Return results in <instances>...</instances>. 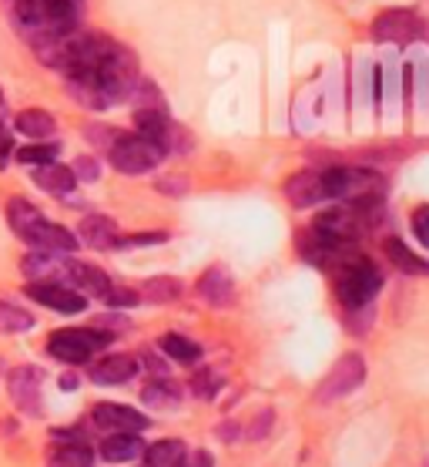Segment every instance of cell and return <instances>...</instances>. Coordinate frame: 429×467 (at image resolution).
<instances>
[{
    "mask_svg": "<svg viewBox=\"0 0 429 467\" xmlns=\"http://www.w3.org/2000/svg\"><path fill=\"white\" fill-rule=\"evenodd\" d=\"M7 223L17 235H21L24 243L34 245V249H41V253H61V255H74L77 249V235L71 229H64L57 223H47L44 213L37 205H31L27 199H11L7 202Z\"/></svg>",
    "mask_w": 429,
    "mask_h": 467,
    "instance_id": "cell-1",
    "label": "cell"
},
{
    "mask_svg": "<svg viewBox=\"0 0 429 467\" xmlns=\"http://www.w3.org/2000/svg\"><path fill=\"white\" fill-rule=\"evenodd\" d=\"M332 286H335V299L346 309H363L369 306L376 293L383 289V273L379 265L366 255H359L356 249L349 255H342L339 263L332 265Z\"/></svg>",
    "mask_w": 429,
    "mask_h": 467,
    "instance_id": "cell-2",
    "label": "cell"
},
{
    "mask_svg": "<svg viewBox=\"0 0 429 467\" xmlns=\"http://www.w3.org/2000/svg\"><path fill=\"white\" fill-rule=\"evenodd\" d=\"M111 333L107 329H57L51 340H47V353H51L54 360L67 363V367H77V363H87L91 357H95L97 350H105V347H111Z\"/></svg>",
    "mask_w": 429,
    "mask_h": 467,
    "instance_id": "cell-3",
    "label": "cell"
},
{
    "mask_svg": "<svg viewBox=\"0 0 429 467\" xmlns=\"http://www.w3.org/2000/svg\"><path fill=\"white\" fill-rule=\"evenodd\" d=\"M322 182L329 202H359L383 195V179L369 169H329L322 171Z\"/></svg>",
    "mask_w": 429,
    "mask_h": 467,
    "instance_id": "cell-4",
    "label": "cell"
},
{
    "mask_svg": "<svg viewBox=\"0 0 429 467\" xmlns=\"http://www.w3.org/2000/svg\"><path fill=\"white\" fill-rule=\"evenodd\" d=\"M107 159L121 175H145V171L158 169V161L165 159V151L158 149L155 141L141 139V135H115L107 145Z\"/></svg>",
    "mask_w": 429,
    "mask_h": 467,
    "instance_id": "cell-5",
    "label": "cell"
},
{
    "mask_svg": "<svg viewBox=\"0 0 429 467\" xmlns=\"http://www.w3.org/2000/svg\"><path fill=\"white\" fill-rule=\"evenodd\" d=\"M363 383H366V360H363L359 353H346L332 370L325 373V380L319 383V390H315V400H319V404L342 400V397H349L352 390H359Z\"/></svg>",
    "mask_w": 429,
    "mask_h": 467,
    "instance_id": "cell-6",
    "label": "cell"
},
{
    "mask_svg": "<svg viewBox=\"0 0 429 467\" xmlns=\"http://www.w3.org/2000/svg\"><path fill=\"white\" fill-rule=\"evenodd\" d=\"M373 37L383 44H413L423 37V21H419L416 11L389 7L373 21Z\"/></svg>",
    "mask_w": 429,
    "mask_h": 467,
    "instance_id": "cell-7",
    "label": "cell"
},
{
    "mask_svg": "<svg viewBox=\"0 0 429 467\" xmlns=\"http://www.w3.org/2000/svg\"><path fill=\"white\" fill-rule=\"evenodd\" d=\"M41 387L44 373L37 367H14L7 373V393H11L14 407L27 417H41Z\"/></svg>",
    "mask_w": 429,
    "mask_h": 467,
    "instance_id": "cell-8",
    "label": "cell"
},
{
    "mask_svg": "<svg viewBox=\"0 0 429 467\" xmlns=\"http://www.w3.org/2000/svg\"><path fill=\"white\" fill-rule=\"evenodd\" d=\"M61 283L77 289L81 296L107 299V293H111V279H107L105 269H97V265H91V263H81V259H67V255H64Z\"/></svg>",
    "mask_w": 429,
    "mask_h": 467,
    "instance_id": "cell-9",
    "label": "cell"
},
{
    "mask_svg": "<svg viewBox=\"0 0 429 467\" xmlns=\"http://www.w3.org/2000/svg\"><path fill=\"white\" fill-rule=\"evenodd\" d=\"M24 293L34 303H41V306L54 309V313H64V317H74V313H81L87 306V296H81L77 289L64 286V283H27Z\"/></svg>",
    "mask_w": 429,
    "mask_h": 467,
    "instance_id": "cell-10",
    "label": "cell"
},
{
    "mask_svg": "<svg viewBox=\"0 0 429 467\" xmlns=\"http://www.w3.org/2000/svg\"><path fill=\"white\" fill-rule=\"evenodd\" d=\"M91 420H95V427H105V431H131V434H138V431H145L148 427V417H141L135 410V407H125V404H111V400H101V404L91 407Z\"/></svg>",
    "mask_w": 429,
    "mask_h": 467,
    "instance_id": "cell-11",
    "label": "cell"
},
{
    "mask_svg": "<svg viewBox=\"0 0 429 467\" xmlns=\"http://www.w3.org/2000/svg\"><path fill=\"white\" fill-rule=\"evenodd\" d=\"M285 195H289V202L295 209H312L319 202H329L325 199V182H322V171H295L292 179L285 182Z\"/></svg>",
    "mask_w": 429,
    "mask_h": 467,
    "instance_id": "cell-12",
    "label": "cell"
},
{
    "mask_svg": "<svg viewBox=\"0 0 429 467\" xmlns=\"http://www.w3.org/2000/svg\"><path fill=\"white\" fill-rule=\"evenodd\" d=\"M138 370L135 357H128V353H111L105 360H95L87 367V377L95 383H125L131 380Z\"/></svg>",
    "mask_w": 429,
    "mask_h": 467,
    "instance_id": "cell-13",
    "label": "cell"
},
{
    "mask_svg": "<svg viewBox=\"0 0 429 467\" xmlns=\"http://www.w3.org/2000/svg\"><path fill=\"white\" fill-rule=\"evenodd\" d=\"M141 454H145V441L131 431H115L111 437L101 441V457L111 464H128V461H138Z\"/></svg>",
    "mask_w": 429,
    "mask_h": 467,
    "instance_id": "cell-14",
    "label": "cell"
},
{
    "mask_svg": "<svg viewBox=\"0 0 429 467\" xmlns=\"http://www.w3.org/2000/svg\"><path fill=\"white\" fill-rule=\"evenodd\" d=\"M81 243L91 245V249H115L121 243L117 223L107 219V215H87L81 223Z\"/></svg>",
    "mask_w": 429,
    "mask_h": 467,
    "instance_id": "cell-15",
    "label": "cell"
},
{
    "mask_svg": "<svg viewBox=\"0 0 429 467\" xmlns=\"http://www.w3.org/2000/svg\"><path fill=\"white\" fill-rule=\"evenodd\" d=\"M199 296L209 299L211 306H229L231 303V273L225 265H211L199 279Z\"/></svg>",
    "mask_w": 429,
    "mask_h": 467,
    "instance_id": "cell-16",
    "label": "cell"
},
{
    "mask_svg": "<svg viewBox=\"0 0 429 467\" xmlns=\"http://www.w3.org/2000/svg\"><path fill=\"white\" fill-rule=\"evenodd\" d=\"M34 185L44 192H54V195H67V192L77 185V175H74L67 165H54V161H44L34 169Z\"/></svg>",
    "mask_w": 429,
    "mask_h": 467,
    "instance_id": "cell-17",
    "label": "cell"
},
{
    "mask_svg": "<svg viewBox=\"0 0 429 467\" xmlns=\"http://www.w3.org/2000/svg\"><path fill=\"white\" fill-rule=\"evenodd\" d=\"M95 464V451L84 444V441H67L57 444L47 457V467H91Z\"/></svg>",
    "mask_w": 429,
    "mask_h": 467,
    "instance_id": "cell-18",
    "label": "cell"
},
{
    "mask_svg": "<svg viewBox=\"0 0 429 467\" xmlns=\"http://www.w3.org/2000/svg\"><path fill=\"white\" fill-rule=\"evenodd\" d=\"M383 253H386L389 263L396 265V269H403L406 276H426V273H429V263H426V259H419V255L409 253V249L403 243H399L396 235H389L386 243H383Z\"/></svg>",
    "mask_w": 429,
    "mask_h": 467,
    "instance_id": "cell-19",
    "label": "cell"
},
{
    "mask_svg": "<svg viewBox=\"0 0 429 467\" xmlns=\"http://www.w3.org/2000/svg\"><path fill=\"white\" fill-rule=\"evenodd\" d=\"M161 350H165L168 360L189 363V367L201 360V347L191 337H185V333H165L161 337Z\"/></svg>",
    "mask_w": 429,
    "mask_h": 467,
    "instance_id": "cell-20",
    "label": "cell"
},
{
    "mask_svg": "<svg viewBox=\"0 0 429 467\" xmlns=\"http://www.w3.org/2000/svg\"><path fill=\"white\" fill-rule=\"evenodd\" d=\"M14 128L21 135H27V139H47L54 131V115L51 111H41V108H27V111L14 118Z\"/></svg>",
    "mask_w": 429,
    "mask_h": 467,
    "instance_id": "cell-21",
    "label": "cell"
},
{
    "mask_svg": "<svg viewBox=\"0 0 429 467\" xmlns=\"http://www.w3.org/2000/svg\"><path fill=\"white\" fill-rule=\"evenodd\" d=\"M185 454V441H158L145 451V467H181Z\"/></svg>",
    "mask_w": 429,
    "mask_h": 467,
    "instance_id": "cell-22",
    "label": "cell"
},
{
    "mask_svg": "<svg viewBox=\"0 0 429 467\" xmlns=\"http://www.w3.org/2000/svg\"><path fill=\"white\" fill-rule=\"evenodd\" d=\"M141 400H145L148 407H175L181 400V387H179V383L165 380V377H158V380L145 383Z\"/></svg>",
    "mask_w": 429,
    "mask_h": 467,
    "instance_id": "cell-23",
    "label": "cell"
},
{
    "mask_svg": "<svg viewBox=\"0 0 429 467\" xmlns=\"http://www.w3.org/2000/svg\"><path fill=\"white\" fill-rule=\"evenodd\" d=\"M141 296L151 299V303H171V299L181 296V283L175 276H155L145 283Z\"/></svg>",
    "mask_w": 429,
    "mask_h": 467,
    "instance_id": "cell-24",
    "label": "cell"
},
{
    "mask_svg": "<svg viewBox=\"0 0 429 467\" xmlns=\"http://www.w3.org/2000/svg\"><path fill=\"white\" fill-rule=\"evenodd\" d=\"M31 327H34V317L27 309L0 299V333H27Z\"/></svg>",
    "mask_w": 429,
    "mask_h": 467,
    "instance_id": "cell-25",
    "label": "cell"
},
{
    "mask_svg": "<svg viewBox=\"0 0 429 467\" xmlns=\"http://www.w3.org/2000/svg\"><path fill=\"white\" fill-rule=\"evenodd\" d=\"M17 159H21L24 165H44V161L57 159V145H54V141H34V145H24V149L17 151Z\"/></svg>",
    "mask_w": 429,
    "mask_h": 467,
    "instance_id": "cell-26",
    "label": "cell"
},
{
    "mask_svg": "<svg viewBox=\"0 0 429 467\" xmlns=\"http://www.w3.org/2000/svg\"><path fill=\"white\" fill-rule=\"evenodd\" d=\"M409 225H413V235L419 239V245H423V249H429V205H419V209H413V215H409Z\"/></svg>",
    "mask_w": 429,
    "mask_h": 467,
    "instance_id": "cell-27",
    "label": "cell"
},
{
    "mask_svg": "<svg viewBox=\"0 0 429 467\" xmlns=\"http://www.w3.org/2000/svg\"><path fill=\"white\" fill-rule=\"evenodd\" d=\"M71 171L81 182H97V179H101V165H97V159H91V155H81V159L71 165Z\"/></svg>",
    "mask_w": 429,
    "mask_h": 467,
    "instance_id": "cell-28",
    "label": "cell"
},
{
    "mask_svg": "<svg viewBox=\"0 0 429 467\" xmlns=\"http://www.w3.org/2000/svg\"><path fill=\"white\" fill-rule=\"evenodd\" d=\"M138 299H141V293H138V289H128V286H111V293H107V303H111L115 309L135 306Z\"/></svg>",
    "mask_w": 429,
    "mask_h": 467,
    "instance_id": "cell-29",
    "label": "cell"
},
{
    "mask_svg": "<svg viewBox=\"0 0 429 467\" xmlns=\"http://www.w3.org/2000/svg\"><path fill=\"white\" fill-rule=\"evenodd\" d=\"M168 233H141V235H128L117 245H151V243H165Z\"/></svg>",
    "mask_w": 429,
    "mask_h": 467,
    "instance_id": "cell-30",
    "label": "cell"
},
{
    "mask_svg": "<svg viewBox=\"0 0 429 467\" xmlns=\"http://www.w3.org/2000/svg\"><path fill=\"white\" fill-rule=\"evenodd\" d=\"M158 192H165V195H185V192H189V182L185 179H158Z\"/></svg>",
    "mask_w": 429,
    "mask_h": 467,
    "instance_id": "cell-31",
    "label": "cell"
},
{
    "mask_svg": "<svg viewBox=\"0 0 429 467\" xmlns=\"http://www.w3.org/2000/svg\"><path fill=\"white\" fill-rule=\"evenodd\" d=\"M191 387H195V393H199V397H211V387H215V380H211V373L209 370H201L199 377H195V380H191Z\"/></svg>",
    "mask_w": 429,
    "mask_h": 467,
    "instance_id": "cell-32",
    "label": "cell"
},
{
    "mask_svg": "<svg viewBox=\"0 0 429 467\" xmlns=\"http://www.w3.org/2000/svg\"><path fill=\"white\" fill-rule=\"evenodd\" d=\"M215 461H211L209 451H195V454H185V461H181V467H211Z\"/></svg>",
    "mask_w": 429,
    "mask_h": 467,
    "instance_id": "cell-33",
    "label": "cell"
},
{
    "mask_svg": "<svg viewBox=\"0 0 429 467\" xmlns=\"http://www.w3.org/2000/svg\"><path fill=\"white\" fill-rule=\"evenodd\" d=\"M61 387H64V390H74V387H77V377H74V373H64Z\"/></svg>",
    "mask_w": 429,
    "mask_h": 467,
    "instance_id": "cell-34",
    "label": "cell"
},
{
    "mask_svg": "<svg viewBox=\"0 0 429 467\" xmlns=\"http://www.w3.org/2000/svg\"><path fill=\"white\" fill-rule=\"evenodd\" d=\"M0 105H4V91H0Z\"/></svg>",
    "mask_w": 429,
    "mask_h": 467,
    "instance_id": "cell-35",
    "label": "cell"
},
{
    "mask_svg": "<svg viewBox=\"0 0 429 467\" xmlns=\"http://www.w3.org/2000/svg\"><path fill=\"white\" fill-rule=\"evenodd\" d=\"M0 370H4V360H0Z\"/></svg>",
    "mask_w": 429,
    "mask_h": 467,
    "instance_id": "cell-36",
    "label": "cell"
}]
</instances>
